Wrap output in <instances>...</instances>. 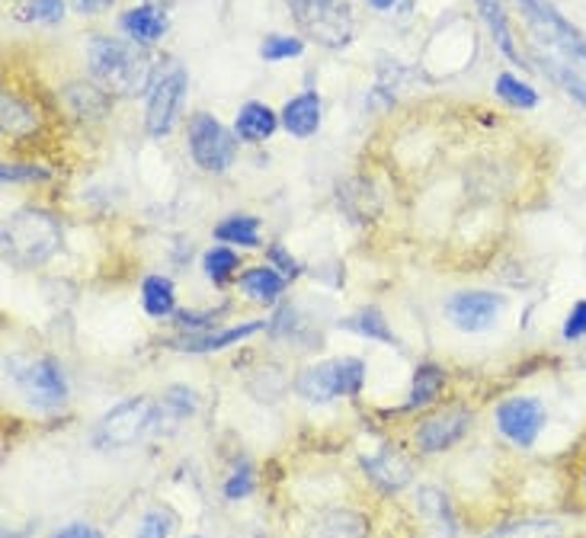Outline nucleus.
I'll use <instances>...</instances> for the list:
<instances>
[{
    "label": "nucleus",
    "mask_w": 586,
    "mask_h": 538,
    "mask_svg": "<svg viewBox=\"0 0 586 538\" xmlns=\"http://www.w3.org/2000/svg\"><path fill=\"white\" fill-rule=\"evenodd\" d=\"M493 91H497V97L506 99V103L516 106V109H536L538 106L536 87L526 84V81H519V77H513V74H497Z\"/></svg>",
    "instance_id": "27"
},
{
    "label": "nucleus",
    "mask_w": 586,
    "mask_h": 538,
    "mask_svg": "<svg viewBox=\"0 0 586 538\" xmlns=\"http://www.w3.org/2000/svg\"><path fill=\"white\" fill-rule=\"evenodd\" d=\"M195 410V394L183 385H174L164 392V400L154 407V423L151 433H174L190 414Z\"/></svg>",
    "instance_id": "15"
},
{
    "label": "nucleus",
    "mask_w": 586,
    "mask_h": 538,
    "mask_svg": "<svg viewBox=\"0 0 586 538\" xmlns=\"http://www.w3.org/2000/svg\"><path fill=\"white\" fill-rule=\"evenodd\" d=\"M586 337V301H577L567 314V324H564V340H581Z\"/></svg>",
    "instance_id": "37"
},
{
    "label": "nucleus",
    "mask_w": 586,
    "mask_h": 538,
    "mask_svg": "<svg viewBox=\"0 0 586 538\" xmlns=\"http://www.w3.org/2000/svg\"><path fill=\"white\" fill-rule=\"evenodd\" d=\"M283 125H286V132L295 135V139H311L314 132H318V125H321V97L318 94H298L286 103V109H283Z\"/></svg>",
    "instance_id": "16"
},
{
    "label": "nucleus",
    "mask_w": 586,
    "mask_h": 538,
    "mask_svg": "<svg viewBox=\"0 0 586 538\" xmlns=\"http://www.w3.org/2000/svg\"><path fill=\"white\" fill-rule=\"evenodd\" d=\"M122 33L139 46H154L167 33V13L151 3L132 7L122 13Z\"/></svg>",
    "instance_id": "14"
},
{
    "label": "nucleus",
    "mask_w": 586,
    "mask_h": 538,
    "mask_svg": "<svg viewBox=\"0 0 586 538\" xmlns=\"http://www.w3.org/2000/svg\"><path fill=\"white\" fill-rule=\"evenodd\" d=\"M304 51V43L295 39V36H270L263 46H260V55L266 61H286V58H298Z\"/></svg>",
    "instance_id": "32"
},
{
    "label": "nucleus",
    "mask_w": 586,
    "mask_h": 538,
    "mask_svg": "<svg viewBox=\"0 0 586 538\" xmlns=\"http://www.w3.org/2000/svg\"><path fill=\"white\" fill-rule=\"evenodd\" d=\"M154 400L151 397H129L116 404L103 420H99L97 442L106 449H125L139 442L154 423Z\"/></svg>",
    "instance_id": "3"
},
{
    "label": "nucleus",
    "mask_w": 586,
    "mask_h": 538,
    "mask_svg": "<svg viewBox=\"0 0 586 538\" xmlns=\"http://www.w3.org/2000/svg\"><path fill=\"white\" fill-rule=\"evenodd\" d=\"M64 16V0H29L20 10V20L26 23H58Z\"/></svg>",
    "instance_id": "30"
},
{
    "label": "nucleus",
    "mask_w": 586,
    "mask_h": 538,
    "mask_svg": "<svg viewBox=\"0 0 586 538\" xmlns=\"http://www.w3.org/2000/svg\"><path fill=\"white\" fill-rule=\"evenodd\" d=\"M295 392L301 394L311 404H331L334 397H340V375H337V359L331 362H318L311 369H304L295 382Z\"/></svg>",
    "instance_id": "13"
},
{
    "label": "nucleus",
    "mask_w": 586,
    "mask_h": 538,
    "mask_svg": "<svg viewBox=\"0 0 586 538\" xmlns=\"http://www.w3.org/2000/svg\"><path fill=\"white\" fill-rule=\"evenodd\" d=\"M490 538H561V526L551 519H526V523H510L500 526Z\"/></svg>",
    "instance_id": "28"
},
{
    "label": "nucleus",
    "mask_w": 586,
    "mask_h": 538,
    "mask_svg": "<svg viewBox=\"0 0 586 538\" xmlns=\"http://www.w3.org/2000/svg\"><path fill=\"white\" fill-rule=\"evenodd\" d=\"M471 427V414L468 410H449L440 414L433 420H427L420 430H417V442L423 452H445L452 449L455 442L462 440Z\"/></svg>",
    "instance_id": "11"
},
{
    "label": "nucleus",
    "mask_w": 586,
    "mask_h": 538,
    "mask_svg": "<svg viewBox=\"0 0 586 538\" xmlns=\"http://www.w3.org/2000/svg\"><path fill=\"white\" fill-rule=\"evenodd\" d=\"M58 244H61V231H58L55 218L43 215V212H20L3 228L7 256L23 263V266L46 263L51 253L58 250Z\"/></svg>",
    "instance_id": "2"
},
{
    "label": "nucleus",
    "mask_w": 586,
    "mask_h": 538,
    "mask_svg": "<svg viewBox=\"0 0 586 538\" xmlns=\"http://www.w3.org/2000/svg\"><path fill=\"white\" fill-rule=\"evenodd\" d=\"M260 222L253 215H231L215 228V238L225 244H241V247H260Z\"/></svg>",
    "instance_id": "25"
},
{
    "label": "nucleus",
    "mask_w": 586,
    "mask_h": 538,
    "mask_svg": "<svg viewBox=\"0 0 586 538\" xmlns=\"http://www.w3.org/2000/svg\"><path fill=\"white\" fill-rule=\"evenodd\" d=\"M475 3H478V13L485 16L490 36H493V43L500 46V51H503L510 61H523V58H519V49H516V43H513V33H510L503 3H500V0H475Z\"/></svg>",
    "instance_id": "21"
},
{
    "label": "nucleus",
    "mask_w": 586,
    "mask_h": 538,
    "mask_svg": "<svg viewBox=\"0 0 586 538\" xmlns=\"http://www.w3.org/2000/svg\"><path fill=\"white\" fill-rule=\"evenodd\" d=\"M0 177H3V183H23V180L36 183V180H49V170L36 167V164H3Z\"/></svg>",
    "instance_id": "35"
},
{
    "label": "nucleus",
    "mask_w": 586,
    "mask_h": 538,
    "mask_svg": "<svg viewBox=\"0 0 586 538\" xmlns=\"http://www.w3.org/2000/svg\"><path fill=\"white\" fill-rule=\"evenodd\" d=\"M36 125H39V112L29 103H23L7 91L3 94V135L7 139H26L29 132H36Z\"/></svg>",
    "instance_id": "20"
},
{
    "label": "nucleus",
    "mask_w": 586,
    "mask_h": 538,
    "mask_svg": "<svg viewBox=\"0 0 586 538\" xmlns=\"http://www.w3.org/2000/svg\"><path fill=\"white\" fill-rule=\"evenodd\" d=\"M304 538H369V519L352 510L318 513Z\"/></svg>",
    "instance_id": "12"
},
{
    "label": "nucleus",
    "mask_w": 586,
    "mask_h": 538,
    "mask_svg": "<svg viewBox=\"0 0 586 538\" xmlns=\"http://www.w3.org/2000/svg\"><path fill=\"white\" fill-rule=\"evenodd\" d=\"M174 529V516L164 513V510H151L145 513L142 526H139V536L135 538H167Z\"/></svg>",
    "instance_id": "34"
},
{
    "label": "nucleus",
    "mask_w": 586,
    "mask_h": 538,
    "mask_svg": "<svg viewBox=\"0 0 586 538\" xmlns=\"http://www.w3.org/2000/svg\"><path fill=\"white\" fill-rule=\"evenodd\" d=\"M263 324L260 321H250L241 327H231V331H222V334H193L187 340H177V349H187V352H215V349H225V346H235V343L247 340L253 334H260Z\"/></svg>",
    "instance_id": "19"
},
{
    "label": "nucleus",
    "mask_w": 586,
    "mask_h": 538,
    "mask_svg": "<svg viewBox=\"0 0 586 538\" xmlns=\"http://www.w3.org/2000/svg\"><path fill=\"white\" fill-rule=\"evenodd\" d=\"M51 538H103V533H97V529L87 526V523H71V526H64L61 533H55Z\"/></svg>",
    "instance_id": "38"
},
{
    "label": "nucleus",
    "mask_w": 586,
    "mask_h": 538,
    "mask_svg": "<svg viewBox=\"0 0 586 538\" xmlns=\"http://www.w3.org/2000/svg\"><path fill=\"white\" fill-rule=\"evenodd\" d=\"M369 3H372L375 10H391V7H394V0H369Z\"/></svg>",
    "instance_id": "41"
},
{
    "label": "nucleus",
    "mask_w": 586,
    "mask_h": 538,
    "mask_svg": "<svg viewBox=\"0 0 586 538\" xmlns=\"http://www.w3.org/2000/svg\"><path fill=\"white\" fill-rule=\"evenodd\" d=\"M112 0H74V7L81 10V13H97L103 7H109Z\"/></svg>",
    "instance_id": "40"
},
{
    "label": "nucleus",
    "mask_w": 586,
    "mask_h": 538,
    "mask_svg": "<svg viewBox=\"0 0 586 538\" xmlns=\"http://www.w3.org/2000/svg\"><path fill=\"white\" fill-rule=\"evenodd\" d=\"M253 490V471H250V465H241L231 478H228V485H225V497L228 500H241V497H247Z\"/></svg>",
    "instance_id": "36"
},
{
    "label": "nucleus",
    "mask_w": 586,
    "mask_h": 538,
    "mask_svg": "<svg viewBox=\"0 0 586 538\" xmlns=\"http://www.w3.org/2000/svg\"><path fill=\"white\" fill-rule=\"evenodd\" d=\"M545 71L567 91V97H574L586 109V81L577 74V71H571V68H564V64H554V61H548Z\"/></svg>",
    "instance_id": "31"
},
{
    "label": "nucleus",
    "mask_w": 586,
    "mask_h": 538,
    "mask_svg": "<svg viewBox=\"0 0 586 538\" xmlns=\"http://www.w3.org/2000/svg\"><path fill=\"white\" fill-rule=\"evenodd\" d=\"M193 538H199V536H193Z\"/></svg>",
    "instance_id": "43"
},
{
    "label": "nucleus",
    "mask_w": 586,
    "mask_h": 538,
    "mask_svg": "<svg viewBox=\"0 0 586 538\" xmlns=\"http://www.w3.org/2000/svg\"><path fill=\"white\" fill-rule=\"evenodd\" d=\"M142 304L151 318H170L177 308V292L167 276H147L142 286Z\"/></svg>",
    "instance_id": "22"
},
{
    "label": "nucleus",
    "mask_w": 586,
    "mask_h": 538,
    "mask_svg": "<svg viewBox=\"0 0 586 538\" xmlns=\"http://www.w3.org/2000/svg\"><path fill=\"white\" fill-rule=\"evenodd\" d=\"M523 13L529 16V23L536 26L538 33L561 51L564 58L586 64V39L581 36V29H574L548 0H519Z\"/></svg>",
    "instance_id": "6"
},
{
    "label": "nucleus",
    "mask_w": 586,
    "mask_h": 538,
    "mask_svg": "<svg viewBox=\"0 0 586 538\" xmlns=\"http://www.w3.org/2000/svg\"><path fill=\"white\" fill-rule=\"evenodd\" d=\"M343 327H346V331H352V334H359V337H369V340L394 343V334H391L388 321H385V318H382V311H375V308H366V311H359V314L346 318V321H343Z\"/></svg>",
    "instance_id": "26"
},
{
    "label": "nucleus",
    "mask_w": 586,
    "mask_h": 538,
    "mask_svg": "<svg viewBox=\"0 0 586 538\" xmlns=\"http://www.w3.org/2000/svg\"><path fill=\"white\" fill-rule=\"evenodd\" d=\"M279 125V116L266 106V103H244L241 112H238V122H235V132L241 142H266Z\"/></svg>",
    "instance_id": "18"
},
{
    "label": "nucleus",
    "mask_w": 586,
    "mask_h": 538,
    "mask_svg": "<svg viewBox=\"0 0 586 538\" xmlns=\"http://www.w3.org/2000/svg\"><path fill=\"white\" fill-rule=\"evenodd\" d=\"M298 16V23L318 36V43L340 49L352 39V20H349V7L340 0H289Z\"/></svg>",
    "instance_id": "4"
},
{
    "label": "nucleus",
    "mask_w": 586,
    "mask_h": 538,
    "mask_svg": "<svg viewBox=\"0 0 586 538\" xmlns=\"http://www.w3.org/2000/svg\"><path fill=\"white\" fill-rule=\"evenodd\" d=\"M497 427L513 445L529 449L545 427V407L536 397H510L497 407Z\"/></svg>",
    "instance_id": "8"
},
{
    "label": "nucleus",
    "mask_w": 586,
    "mask_h": 538,
    "mask_svg": "<svg viewBox=\"0 0 586 538\" xmlns=\"http://www.w3.org/2000/svg\"><path fill=\"white\" fill-rule=\"evenodd\" d=\"M202 270H205V276L212 283H228L235 276V270H238V253L228 250V247H215V250L205 253Z\"/></svg>",
    "instance_id": "29"
},
{
    "label": "nucleus",
    "mask_w": 586,
    "mask_h": 538,
    "mask_svg": "<svg viewBox=\"0 0 586 538\" xmlns=\"http://www.w3.org/2000/svg\"><path fill=\"white\" fill-rule=\"evenodd\" d=\"M270 260H273V263H279L286 276H298V263H295L292 256H289L283 247H273V250H270Z\"/></svg>",
    "instance_id": "39"
},
{
    "label": "nucleus",
    "mask_w": 586,
    "mask_h": 538,
    "mask_svg": "<svg viewBox=\"0 0 586 538\" xmlns=\"http://www.w3.org/2000/svg\"><path fill=\"white\" fill-rule=\"evenodd\" d=\"M445 311H449V318L458 331L481 334L503 311V298L493 292H462L445 304Z\"/></svg>",
    "instance_id": "10"
},
{
    "label": "nucleus",
    "mask_w": 586,
    "mask_h": 538,
    "mask_svg": "<svg viewBox=\"0 0 586 538\" xmlns=\"http://www.w3.org/2000/svg\"><path fill=\"white\" fill-rule=\"evenodd\" d=\"M362 465H366L369 478H372L379 488L385 490V493H394V490L407 488V481H410V465H407V462H404L394 449H382L379 455L366 458Z\"/></svg>",
    "instance_id": "17"
},
{
    "label": "nucleus",
    "mask_w": 586,
    "mask_h": 538,
    "mask_svg": "<svg viewBox=\"0 0 586 538\" xmlns=\"http://www.w3.org/2000/svg\"><path fill=\"white\" fill-rule=\"evenodd\" d=\"M87 61H91V74L109 94L132 97L145 91L151 81V58L132 39L125 43V39L94 36V43L87 46Z\"/></svg>",
    "instance_id": "1"
},
{
    "label": "nucleus",
    "mask_w": 586,
    "mask_h": 538,
    "mask_svg": "<svg viewBox=\"0 0 586 538\" xmlns=\"http://www.w3.org/2000/svg\"><path fill=\"white\" fill-rule=\"evenodd\" d=\"M241 286L256 301H276L283 295V289H286V279L273 266H256V270H247L244 276H241Z\"/></svg>",
    "instance_id": "23"
},
{
    "label": "nucleus",
    "mask_w": 586,
    "mask_h": 538,
    "mask_svg": "<svg viewBox=\"0 0 586 538\" xmlns=\"http://www.w3.org/2000/svg\"><path fill=\"white\" fill-rule=\"evenodd\" d=\"M235 151L238 145L231 139V132L212 112H195L190 119V154L202 170H208V174L228 170L235 160Z\"/></svg>",
    "instance_id": "5"
},
{
    "label": "nucleus",
    "mask_w": 586,
    "mask_h": 538,
    "mask_svg": "<svg viewBox=\"0 0 586 538\" xmlns=\"http://www.w3.org/2000/svg\"><path fill=\"white\" fill-rule=\"evenodd\" d=\"M584 481H586V475H584Z\"/></svg>",
    "instance_id": "42"
},
{
    "label": "nucleus",
    "mask_w": 586,
    "mask_h": 538,
    "mask_svg": "<svg viewBox=\"0 0 586 538\" xmlns=\"http://www.w3.org/2000/svg\"><path fill=\"white\" fill-rule=\"evenodd\" d=\"M183 94H187V74H183L180 68H174L170 74H164V77L151 87V97H147L145 109V129L151 139H164V135L174 132V122H177Z\"/></svg>",
    "instance_id": "7"
},
{
    "label": "nucleus",
    "mask_w": 586,
    "mask_h": 538,
    "mask_svg": "<svg viewBox=\"0 0 586 538\" xmlns=\"http://www.w3.org/2000/svg\"><path fill=\"white\" fill-rule=\"evenodd\" d=\"M16 385L23 397L36 407H58L68 397V379L55 359H36L23 372H16Z\"/></svg>",
    "instance_id": "9"
},
{
    "label": "nucleus",
    "mask_w": 586,
    "mask_h": 538,
    "mask_svg": "<svg viewBox=\"0 0 586 538\" xmlns=\"http://www.w3.org/2000/svg\"><path fill=\"white\" fill-rule=\"evenodd\" d=\"M442 385H445V372H442L440 366H420L417 369V375H414V388H410V400H407V407L410 410H417V407H427V404H433L436 397H440Z\"/></svg>",
    "instance_id": "24"
},
{
    "label": "nucleus",
    "mask_w": 586,
    "mask_h": 538,
    "mask_svg": "<svg viewBox=\"0 0 586 538\" xmlns=\"http://www.w3.org/2000/svg\"><path fill=\"white\" fill-rule=\"evenodd\" d=\"M420 506L440 523L445 533H452V510H449V497H442L440 490H420Z\"/></svg>",
    "instance_id": "33"
}]
</instances>
